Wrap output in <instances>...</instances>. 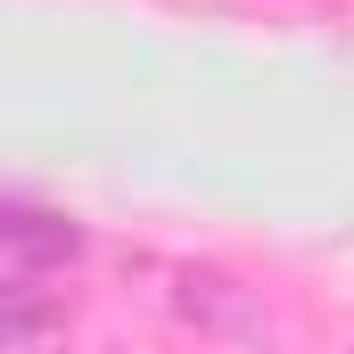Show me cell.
<instances>
[{
	"label": "cell",
	"mask_w": 354,
	"mask_h": 354,
	"mask_svg": "<svg viewBox=\"0 0 354 354\" xmlns=\"http://www.w3.org/2000/svg\"><path fill=\"white\" fill-rule=\"evenodd\" d=\"M75 248H83V231H75L66 214L0 198V256H8V264H66Z\"/></svg>",
	"instance_id": "obj_1"
},
{
	"label": "cell",
	"mask_w": 354,
	"mask_h": 354,
	"mask_svg": "<svg viewBox=\"0 0 354 354\" xmlns=\"http://www.w3.org/2000/svg\"><path fill=\"white\" fill-rule=\"evenodd\" d=\"M58 330V305L25 280H0V354H41Z\"/></svg>",
	"instance_id": "obj_2"
}]
</instances>
